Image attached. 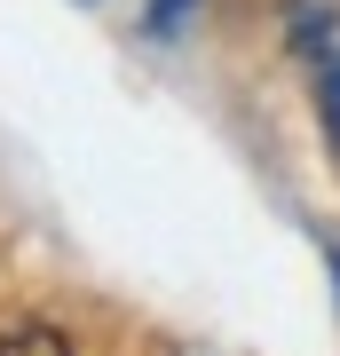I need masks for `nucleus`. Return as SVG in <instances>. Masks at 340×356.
I'll use <instances>...</instances> for the list:
<instances>
[{
    "instance_id": "nucleus-1",
    "label": "nucleus",
    "mask_w": 340,
    "mask_h": 356,
    "mask_svg": "<svg viewBox=\"0 0 340 356\" xmlns=\"http://www.w3.org/2000/svg\"><path fill=\"white\" fill-rule=\"evenodd\" d=\"M0 356H72V341L56 325H8L0 332Z\"/></svg>"
},
{
    "instance_id": "nucleus-2",
    "label": "nucleus",
    "mask_w": 340,
    "mask_h": 356,
    "mask_svg": "<svg viewBox=\"0 0 340 356\" xmlns=\"http://www.w3.org/2000/svg\"><path fill=\"white\" fill-rule=\"evenodd\" d=\"M316 103H325V127L340 151V48H316Z\"/></svg>"
},
{
    "instance_id": "nucleus-3",
    "label": "nucleus",
    "mask_w": 340,
    "mask_h": 356,
    "mask_svg": "<svg viewBox=\"0 0 340 356\" xmlns=\"http://www.w3.org/2000/svg\"><path fill=\"white\" fill-rule=\"evenodd\" d=\"M190 8H198V0H151V16H143V24H151V32H182Z\"/></svg>"
}]
</instances>
